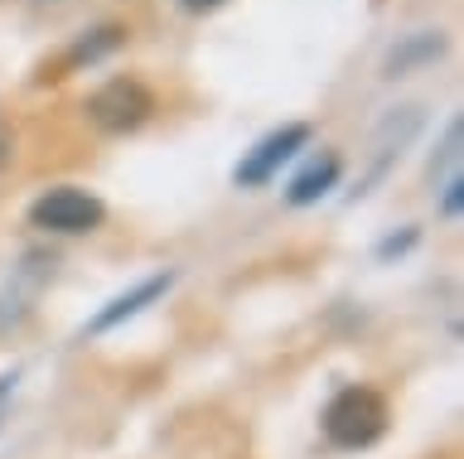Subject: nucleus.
<instances>
[{"label":"nucleus","mask_w":464,"mask_h":459,"mask_svg":"<svg viewBox=\"0 0 464 459\" xmlns=\"http://www.w3.org/2000/svg\"><path fill=\"white\" fill-rule=\"evenodd\" d=\"M10 392H14V378H0V421H5V406H10Z\"/></svg>","instance_id":"obj_8"},{"label":"nucleus","mask_w":464,"mask_h":459,"mask_svg":"<svg viewBox=\"0 0 464 459\" xmlns=\"http://www.w3.org/2000/svg\"><path fill=\"white\" fill-rule=\"evenodd\" d=\"M387 430V401L372 387H343L324 406V435L339 450H368Z\"/></svg>","instance_id":"obj_1"},{"label":"nucleus","mask_w":464,"mask_h":459,"mask_svg":"<svg viewBox=\"0 0 464 459\" xmlns=\"http://www.w3.org/2000/svg\"><path fill=\"white\" fill-rule=\"evenodd\" d=\"M179 5L188 10V15H208V10H218L223 0H179Z\"/></svg>","instance_id":"obj_7"},{"label":"nucleus","mask_w":464,"mask_h":459,"mask_svg":"<svg viewBox=\"0 0 464 459\" xmlns=\"http://www.w3.org/2000/svg\"><path fill=\"white\" fill-rule=\"evenodd\" d=\"M5 160H10V136L0 131V165H5Z\"/></svg>","instance_id":"obj_9"},{"label":"nucleus","mask_w":464,"mask_h":459,"mask_svg":"<svg viewBox=\"0 0 464 459\" xmlns=\"http://www.w3.org/2000/svg\"><path fill=\"white\" fill-rule=\"evenodd\" d=\"M334 179H339V155H329V150H324L319 160H310L295 179H290V194H285V198H290L295 208H304V204H314L319 194H329V189H334Z\"/></svg>","instance_id":"obj_6"},{"label":"nucleus","mask_w":464,"mask_h":459,"mask_svg":"<svg viewBox=\"0 0 464 459\" xmlns=\"http://www.w3.org/2000/svg\"><path fill=\"white\" fill-rule=\"evenodd\" d=\"M304 146H310V126H304V121H290V126H281V131L261 136L256 146L242 155V165L232 169V179H237L242 189L271 184V179H276V169H281L285 160H295V155H300Z\"/></svg>","instance_id":"obj_4"},{"label":"nucleus","mask_w":464,"mask_h":459,"mask_svg":"<svg viewBox=\"0 0 464 459\" xmlns=\"http://www.w3.org/2000/svg\"><path fill=\"white\" fill-rule=\"evenodd\" d=\"M107 218V208H102V198H92L87 189H72V184H63V189H49L44 198H34V208H29V223L44 227V233H92V227Z\"/></svg>","instance_id":"obj_3"},{"label":"nucleus","mask_w":464,"mask_h":459,"mask_svg":"<svg viewBox=\"0 0 464 459\" xmlns=\"http://www.w3.org/2000/svg\"><path fill=\"white\" fill-rule=\"evenodd\" d=\"M87 111V121L97 126V131H107V136H126V131H136V126L150 121V111H155V97L145 82L136 78H111V82H102V88L82 102Z\"/></svg>","instance_id":"obj_2"},{"label":"nucleus","mask_w":464,"mask_h":459,"mask_svg":"<svg viewBox=\"0 0 464 459\" xmlns=\"http://www.w3.org/2000/svg\"><path fill=\"white\" fill-rule=\"evenodd\" d=\"M169 281H174V276H169V271H165V276H150V281H145V285H136V291H130V295H121V300H111V305L102 310V314H97L92 324H87V334H107L111 324H121V320H130V314H140L145 305H150V300H160V295L169 291Z\"/></svg>","instance_id":"obj_5"}]
</instances>
